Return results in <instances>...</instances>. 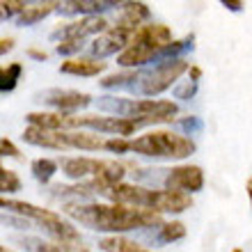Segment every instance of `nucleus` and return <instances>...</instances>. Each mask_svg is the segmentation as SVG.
<instances>
[{"instance_id":"1","label":"nucleus","mask_w":252,"mask_h":252,"mask_svg":"<svg viewBox=\"0 0 252 252\" xmlns=\"http://www.w3.org/2000/svg\"><path fill=\"white\" fill-rule=\"evenodd\" d=\"M64 213L94 232H113L115 236L131 229L163 225L160 213L126 204H66Z\"/></svg>"},{"instance_id":"2","label":"nucleus","mask_w":252,"mask_h":252,"mask_svg":"<svg viewBox=\"0 0 252 252\" xmlns=\"http://www.w3.org/2000/svg\"><path fill=\"white\" fill-rule=\"evenodd\" d=\"M115 204L138 206V209H149L156 213H181L192 206V197L186 192L177 190H154V188L135 186V184H120V186L106 188L101 192Z\"/></svg>"},{"instance_id":"3","label":"nucleus","mask_w":252,"mask_h":252,"mask_svg":"<svg viewBox=\"0 0 252 252\" xmlns=\"http://www.w3.org/2000/svg\"><path fill=\"white\" fill-rule=\"evenodd\" d=\"M99 110L126 117V120H140L147 124H158V122H172V117L179 113L177 103L163 99H120V96H103L96 101Z\"/></svg>"},{"instance_id":"4","label":"nucleus","mask_w":252,"mask_h":252,"mask_svg":"<svg viewBox=\"0 0 252 252\" xmlns=\"http://www.w3.org/2000/svg\"><path fill=\"white\" fill-rule=\"evenodd\" d=\"M172 44V32L167 26L152 23V26H142L131 39V46L124 53H120L117 62L122 66H140L152 60H158V55Z\"/></svg>"},{"instance_id":"5","label":"nucleus","mask_w":252,"mask_h":252,"mask_svg":"<svg viewBox=\"0 0 252 252\" xmlns=\"http://www.w3.org/2000/svg\"><path fill=\"white\" fill-rule=\"evenodd\" d=\"M0 206L12 213H19L21 218L32 220L34 225H39L41 229H46L58 243L80 246V234L76 232V227L69 225L66 220H62V216H58L55 211H48V209L28 204V202H21V199H7V197L0 199Z\"/></svg>"},{"instance_id":"6","label":"nucleus","mask_w":252,"mask_h":252,"mask_svg":"<svg viewBox=\"0 0 252 252\" xmlns=\"http://www.w3.org/2000/svg\"><path fill=\"white\" fill-rule=\"evenodd\" d=\"M131 152L149 158H186L195 152V142L172 131H152L131 140Z\"/></svg>"},{"instance_id":"7","label":"nucleus","mask_w":252,"mask_h":252,"mask_svg":"<svg viewBox=\"0 0 252 252\" xmlns=\"http://www.w3.org/2000/svg\"><path fill=\"white\" fill-rule=\"evenodd\" d=\"M62 172L69 177V179H85V177H94L99 192H103L106 188L120 186L122 179L126 174V165L117 163V160H99V158H85V156H78V158H66L62 163Z\"/></svg>"},{"instance_id":"8","label":"nucleus","mask_w":252,"mask_h":252,"mask_svg":"<svg viewBox=\"0 0 252 252\" xmlns=\"http://www.w3.org/2000/svg\"><path fill=\"white\" fill-rule=\"evenodd\" d=\"M190 69L184 58H177V60H163L154 69H147V71L138 73V80L131 85L133 92L142 94V96H158L160 92H165L167 87H172V83L179 78L181 73H186Z\"/></svg>"},{"instance_id":"9","label":"nucleus","mask_w":252,"mask_h":252,"mask_svg":"<svg viewBox=\"0 0 252 252\" xmlns=\"http://www.w3.org/2000/svg\"><path fill=\"white\" fill-rule=\"evenodd\" d=\"M73 126H87L92 131L101 133H115L117 138H126L135 133L138 128L147 126V122L140 120H126V117H103V115H83V117H73Z\"/></svg>"},{"instance_id":"10","label":"nucleus","mask_w":252,"mask_h":252,"mask_svg":"<svg viewBox=\"0 0 252 252\" xmlns=\"http://www.w3.org/2000/svg\"><path fill=\"white\" fill-rule=\"evenodd\" d=\"M165 190H177V192H199L204 188V170L199 165H177L172 170H167V177L163 181Z\"/></svg>"},{"instance_id":"11","label":"nucleus","mask_w":252,"mask_h":252,"mask_svg":"<svg viewBox=\"0 0 252 252\" xmlns=\"http://www.w3.org/2000/svg\"><path fill=\"white\" fill-rule=\"evenodd\" d=\"M135 32L138 30H131V28H122V26H115L110 28L108 32L99 34L96 39L92 41V46H90V51H92L94 58H106V55H113V53H124L126 48L131 46V39L135 37Z\"/></svg>"},{"instance_id":"12","label":"nucleus","mask_w":252,"mask_h":252,"mask_svg":"<svg viewBox=\"0 0 252 252\" xmlns=\"http://www.w3.org/2000/svg\"><path fill=\"white\" fill-rule=\"evenodd\" d=\"M34 101L60 108V113H71V110L90 106L92 96L85 92H76V90H46V92L34 94Z\"/></svg>"},{"instance_id":"13","label":"nucleus","mask_w":252,"mask_h":252,"mask_svg":"<svg viewBox=\"0 0 252 252\" xmlns=\"http://www.w3.org/2000/svg\"><path fill=\"white\" fill-rule=\"evenodd\" d=\"M96 32H108V21L101 16H85L80 21H73L69 26L60 28L53 32V39H85L87 34H96Z\"/></svg>"},{"instance_id":"14","label":"nucleus","mask_w":252,"mask_h":252,"mask_svg":"<svg viewBox=\"0 0 252 252\" xmlns=\"http://www.w3.org/2000/svg\"><path fill=\"white\" fill-rule=\"evenodd\" d=\"M21 138L26 140L28 145L34 147H46V149H69L64 140V131H46V128H37V126H28Z\"/></svg>"},{"instance_id":"15","label":"nucleus","mask_w":252,"mask_h":252,"mask_svg":"<svg viewBox=\"0 0 252 252\" xmlns=\"http://www.w3.org/2000/svg\"><path fill=\"white\" fill-rule=\"evenodd\" d=\"M26 120L30 126L46 128V131H62L73 126V115L66 113H28Z\"/></svg>"},{"instance_id":"16","label":"nucleus","mask_w":252,"mask_h":252,"mask_svg":"<svg viewBox=\"0 0 252 252\" xmlns=\"http://www.w3.org/2000/svg\"><path fill=\"white\" fill-rule=\"evenodd\" d=\"M124 2H115V0H69V2H60L58 12L62 14H96L110 7H122Z\"/></svg>"},{"instance_id":"17","label":"nucleus","mask_w":252,"mask_h":252,"mask_svg":"<svg viewBox=\"0 0 252 252\" xmlns=\"http://www.w3.org/2000/svg\"><path fill=\"white\" fill-rule=\"evenodd\" d=\"M62 73H71V76H99L101 71H106V62L96 60V58H73L60 64Z\"/></svg>"},{"instance_id":"18","label":"nucleus","mask_w":252,"mask_h":252,"mask_svg":"<svg viewBox=\"0 0 252 252\" xmlns=\"http://www.w3.org/2000/svg\"><path fill=\"white\" fill-rule=\"evenodd\" d=\"M64 140L69 149H83V152H99L106 149V140H101L94 133H85V131H64Z\"/></svg>"},{"instance_id":"19","label":"nucleus","mask_w":252,"mask_h":252,"mask_svg":"<svg viewBox=\"0 0 252 252\" xmlns=\"http://www.w3.org/2000/svg\"><path fill=\"white\" fill-rule=\"evenodd\" d=\"M149 19V7L145 2H124L122 5V16L117 19V26L131 28V30H140V23Z\"/></svg>"},{"instance_id":"20","label":"nucleus","mask_w":252,"mask_h":252,"mask_svg":"<svg viewBox=\"0 0 252 252\" xmlns=\"http://www.w3.org/2000/svg\"><path fill=\"white\" fill-rule=\"evenodd\" d=\"M60 7V2H32V5H28L26 9H23V14H19L16 16V23L23 28L28 26H34V23H39L41 19H46L48 14L53 12V9H58Z\"/></svg>"},{"instance_id":"21","label":"nucleus","mask_w":252,"mask_h":252,"mask_svg":"<svg viewBox=\"0 0 252 252\" xmlns=\"http://www.w3.org/2000/svg\"><path fill=\"white\" fill-rule=\"evenodd\" d=\"M99 248L103 252H152L135 241L124 239V236H106V239H101Z\"/></svg>"},{"instance_id":"22","label":"nucleus","mask_w":252,"mask_h":252,"mask_svg":"<svg viewBox=\"0 0 252 252\" xmlns=\"http://www.w3.org/2000/svg\"><path fill=\"white\" fill-rule=\"evenodd\" d=\"M21 246L28 248L30 252H85V248L80 246H66V243H46L39 239H23Z\"/></svg>"},{"instance_id":"23","label":"nucleus","mask_w":252,"mask_h":252,"mask_svg":"<svg viewBox=\"0 0 252 252\" xmlns=\"http://www.w3.org/2000/svg\"><path fill=\"white\" fill-rule=\"evenodd\" d=\"M21 73H23V64L21 62H12V64L2 66V71H0V92L7 94L12 92L16 83H19Z\"/></svg>"},{"instance_id":"24","label":"nucleus","mask_w":252,"mask_h":252,"mask_svg":"<svg viewBox=\"0 0 252 252\" xmlns=\"http://www.w3.org/2000/svg\"><path fill=\"white\" fill-rule=\"evenodd\" d=\"M186 236V225L179 222V220H174V222H163L158 227V234H156V241L158 243H174V241H179Z\"/></svg>"},{"instance_id":"25","label":"nucleus","mask_w":252,"mask_h":252,"mask_svg":"<svg viewBox=\"0 0 252 252\" xmlns=\"http://www.w3.org/2000/svg\"><path fill=\"white\" fill-rule=\"evenodd\" d=\"M30 170H32V177L39 184H48V181L53 179V174L58 172V163L53 158H37V160H32Z\"/></svg>"},{"instance_id":"26","label":"nucleus","mask_w":252,"mask_h":252,"mask_svg":"<svg viewBox=\"0 0 252 252\" xmlns=\"http://www.w3.org/2000/svg\"><path fill=\"white\" fill-rule=\"evenodd\" d=\"M138 73L140 71H133V69H126V71H120V73H113V76H106L103 80H99L101 87H106V90H115V87H128L138 80Z\"/></svg>"},{"instance_id":"27","label":"nucleus","mask_w":252,"mask_h":252,"mask_svg":"<svg viewBox=\"0 0 252 252\" xmlns=\"http://www.w3.org/2000/svg\"><path fill=\"white\" fill-rule=\"evenodd\" d=\"M0 190H2V192H16V190H21V179L16 177V172H14V170H7V167H2V170H0Z\"/></svg>"},{"instance_id":"28","label":"nucleus","mask_w":252,"mask_h":252,"mask_svg":"<svg viewBox=\"0 0 252 252\" xmlns=\"http://www.w3.org/2000/svg\"><path fill=\"white\" fill-rule=\"evenodd\" d=\"M179 126L188 133V135H195V133L204 131V122H202V117H195V115H188V117L179 120Z\"/></svg>"},{"instance_id":"29","label":"nucleus","mask_w":252,"mask_h":252,"mask_svg":"<svg viewBox=\"0 0 252 252\" xmlns=\"http://www.w3.org/2000/svg\"><path fill=\"white\" fill-rule=\"evenodd\" d=\"M0 7H2V19H9L14 14H23L28 2H23V0H2Z\"/></svg>"},{"instance_id":"30","label":"nucleus","mask_w":252,"mask_h":252,"mask_svg":"<svg viewBox=\"0 0 252 252\" xmlns=\"http://www.w3.org/2000/svg\"><path fill=\"white\" fill-rule=\"evenodd\" d=\"M55 48H58L60 55H73L83 48V39H60V44Z\"/></svg>"},{"instance_id":"31","label":"nucleus","mask_w":252,"mask_h":252,"mask_svg":"<svg viewBox=\"0 0 252 252\" xmlns=\"http://www.w3.org/2000/svg\"><path fill=\"white\" fill-rule=\"evenodd\" d=\"M106 149L113 154H126V152H131V140H126V138L106 140Z\"/></svg>"},{"instance_id":"32","label":"nucleus","mask_w":252,"mask_h":252,"mask_svg":"<svg viewBox=\"0 0 252 252\" xmlns=\"http://www.w3.org/2000/svg\"><path fill=\"white\" fill-rule=\"evenodd\" d=\"M195 92H197V83H190V80H186V83L179 87H174V96H177V99H184V101L192 99Z\"/></svg>"},{"instance_id":"33","label":"nucleus","mask_w":252,"mask_h":252,"mask_svg":"<svg viewBox=\"0 0 252 252\" xmlns=\"http://www.w3.org/2000/svg\"><path fill=\"white\" fill-rule=\"evenodd\" d=\"M0 152H2V156H12V158H21V152L19 147L14 145L9 138H2L0 140Z\"/></svg>"},{"instance_id":"34","label":"nucleus","mask_w":252,"mask_h":252,"mask_svg":"<svg viewBox=\"0 0 252 252\" xmlns=\"http://www.w3.org/2000/svg\"><path fill=\"white\" fill-rule=\"evenodd\" d=\"M222 7H227L229 12H241L246 5H243L241 0H222Z\"/></svg>"},{"instance_id":"35","label":"nucleus","mask_w":252,"mask_h":252,"mask_svg":"<svg viewBox=\"0 0 252 252\" xmlns=\"http://www.w3.org/2000/svg\"><path fill=\"white\" fill-rule=\"evenodd\" d=\"M28 55H30V58H34V60H39V62L48 60V53H46V51H41V48H28Z\"/></svg>"},{"instance_id":"36","label":"nucleus","mask_w":252,"mask_h":252,"mask_svg":"<svg viewBox=\"0 0 252 252\" xmlns=\"http://www.w3.org/2000/svg\"><path fill=\"white\" fill-rule=\"evenodd\" d=\"M12 48H14V39H12V37H2V39H0V53H2V55L9 53Z\"/></svg>"},{"instance_id":"37","label":"nucleus","mask_w":252,"mask_h":252,"mask_svg":"<svg viewBox=\"0 0 252 252\" xmlns=\"http://www.w3.org/2000/svg\"><path fill=\"white\" fill-rule=\"evenodd\" d=\"M188 76H190V83H197V80L202 78V69H199V66H195V64H192L190 69H188Z\"/></svg>"},{"instance_id":"38","label":"nucleus","mask_w":252,"mask_h":252,"mask_svg":"<svg viewBox=\"0 0 252 252\" xmlns=\"http://www.w3.org/2000/svg\"><path fill=\"white\" fill-rule=\"evenodd\" d=\"M246 190H248V197H250V204H252V177L248 179V184H246Z\"/></svg>"},{"instance_id":"39","label":"nucleus","mask_w":252,"mask_h":252,"mask_svg":"<svg viewBox=\"0 0 252 252\" xmlns=\"http://www.w3.org/2000/svg\"><path fill=\"white\" fill-rule=\"evenodd\" d=\"M232 252H243V250H241V248H234V250Z\"/></svg>"},{"instance_id":"40","label":"nucleus","mask_w":252,"mask_h":252,"mask_svg":"<svg viewBox=\"0 0 252 252\" xmlns=\"http://www.w3.org/2000/svg\"><path fill=\"white\" fill-rule=\"evenodd\" d=\"M2 252H7V248H2Z\"/></svg>"}]
</instances>
